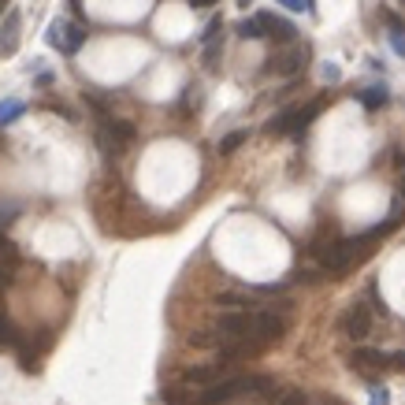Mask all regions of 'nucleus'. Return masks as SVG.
Here are the masks:
<instances>
[{"mask_svg":"<svg viewBox=\"0 0 405 405\" xmlns=\"http://www.w3.org/2000/svg\"><path fill=\"white\" fill-rule=\"evenodd\" d=\"M286 327H290V320L283 313H275V308H231V313H223L212 324V331L220 335V349L231 342H249V346L264 349V346L279 342L286 335Z\"/></svg>","mask_w":405,"mask_h":405,"instance_id":"nucleus-1","label":"nucleus"},{"mask_svg":"<svg viewBox=\"0 0 405 405\" xmlns=\"http://www.w3.org/2000/svg\"><path fill=\"white\" fill-rule=\"evenodd\" d=\"M272 387L275 383L268 376H227L205 390H197V405H227L234 398H242V394H268Z\"/></svg>","mask_w":405,"mask_h":405,"instance_id":"nucleus-2","label":"nucleus"},{"mask_svg":"<svg viewBox=\"0 0 405 405\" xmlns=\"http://www.w3.org/2000/svg\"><path fill=\"white\" fill-rule=\"evenodd\" d=\"M134 138V123L131 119H115V115H104L97 123V145L104 149L108 156L123 153V145Z\"/></svg>","mask_w":405,"mask_h":405,"instance_id":"nucleus-3","label":"nucleus"},{"mask_svg":"<svg viewBox=\"0 0 405 405\" xmlns=\"http://www.w3.org/2000/svg\"><path fill=\"white\" fill-rule=\"evenodd\" d=\"M82 41H86V30H82L78 23H63V19H56V23L49 26V45L60 49L63 56H74V52L82 49Z\"/></svg>","mask_w":405,"mask_h":405,"instance_id":"nucleus-4","label":"nucleus"},{"mask_svg":"<svg viewBox=\"0 0 405 405\" xmlns=\"http://www.w3.org/2000/svg\"><path fill=\"white\" fill-rule=\"evenodd\" d=\"M342 331L354 338V342H365V338L372 335V308H368V301H357L342 313Z\"/></svg>","mask_w":405,"mask_h":405,"instance_id":"nucleus-5","label":"nucleus"},{"mask_svg":"<svg viewBox=\"0 0 405 405\" xmlns=\"http://www.w3.org/2000/svg\"><path fill=\"white\" fill-rule=\"evenodd\" d=\"M220 379H227V361L190 365V368L183 372V383H186V387H197V390H205V387H212V383H220Z\"/></svg>","mask_w":405,"mask_h":405,"instance_id":"nucleus-6","label":"nucleus"},{"mask_svg":"<svg viewBox=\"0 0 405 405\" xmlns=\"http://www.w3.org/2000/svg\"><path fill=\"white\" fill-rule=\"evenodd\" d=\"M349 365L357 372H379V368H390V354L372 349V346H357L354 354H349Z\"/></svg>","mask_w":405,"mask_h":405,"instance_id":"nucleus-7","label":"nucleus"},{"mask_svg":"<svg viewBox=\"0 0 405 405\" xmlns=\"http://www.w3.org/2000/svg\"><path fill=\"white\" fill-rule=\"evenodd\" d=\"M305 63V49H286V52H275V56H268V71L275 74H297Z\"/></svg>","mask_w":405,"mask_h":405,"instance_id":"nucleus-8","label":"nucleus"},{"mask_svg":"<svg viewBox=\"0 0 405 405\" xmlns=\"http://www.w3.org/2000/svg\"><path fill=\"white\" fill-rule=\"evenodd\" d=\"M257 19L264 23V34H268V38H275V41H283V45H290V41L297 38L294 23H286V19H279V15H272V12H261Z\"/></svg>","mask_w":405,"mask_h":405,"instance_id":"nucleus-9","label":"nucleus"},{"mask_svg":"<svg viewBox=\"0 0 405 405\" xmlns=\"http://www.w3.org/2000/svg\"><path fill=\"white\" fill-rule=\"evenodd\" d=\"M357 101L365 104L368 112H376V108H383V104L390 101V93H387V86H365V90L357 93Z\"/></svg>","mask_w":405,"mask_h":405,"instance_id":"nucleus-10","label":"nucleus"},{"mask_svg":"<svg viewBox=\"0 0 405 405\" xmlns=\"http://www.w3.org/2000/svg\"><path fill=\"white\" fill-rule=\"evenodd\" d=\"M324 112V97H316L313 104H305V108H297V123H294V138H301L305 134V126L316 119V115Z\"/></svg>","mask_w":405,"mask_h":405,"instance_id":"nucleus-11","label":"nucleus"},{"mask_svg":"<svg viewBox=\"0 0 405 405\" xmlns=\"http://www.w3.org/2000/svg\"><path fill=\"white\" fill-rule=\"evenodd\" d=\"M15 45H19V15L12 12V15H8V26H4V34H0V52H8V56H12V52H15Z\"/></svg>","mask_w":405,"mask_h":405,"instance_id":"nucleus-12","label":"nucleus"},{"mask_svg":"<svg viewBox=\"0 0 405 405\" xmlns=\"http://www.w3.org/2000/svg\"><path fill=\"white\" fill-rule=\"evenodd\" d=\"M238 38H242V41H264L268 34H264V23H261V19L249 15V19H242V23H238Z\"/></svg>","mask_w":405,"mask_h":405,"instance_id":"nucleus-13","label":"nucleus"},{"mask_svg":"<svg viewBox=\"0 0 405 405\" xmlns=\"http://www.w3.org/2000/svg\"><path fill=\"white\" fill-rule=\"evenodd\" d=\"M26 112V104L19 101V97H8V101H0V126H8V123H15L19 115Z\"/></svg>","mask_w":405,"mask_h":405,"instance_id":"nucleus-14","label":"nucleus"},{"mask_svg":"<svg viewBox=\"0 0 405 405\" xmlns=\"http://www.w3.org/2000/svg\"><path fill=\"white\" fill-rule=\"evenodd\" d=\"M0 346H8V349H15L19 346V331H15V324L4 316V308H0Z\"/></svg>","mask_w":405,"mask_h":405,"instance_id":"nucleus-15","label":"nucleus"},{"mask_svg":"<svg viewBox=\"0 0 405 405\" xmlns=\"http://www.w3.org/2000/svg\"><path fill=\"white\" fill-rule=\"evenodd\" d=\"M246 142H249V131H231V134L220 142V156H231L234 149H242Z\"/></svg>","mask_w":405,"mask_h":405,"instance_id":"nucleus-16","label":"nucleus"},{"mask_svg":"<svg viewBox=\"0 0 405 405\" xmlns=\"http://www.w3.org/2000/svg\"><path fill=\"white\" fill-rule=\"evenodd\" d=\"M275 405H308V394L305 390H283Z\"/></svg>","mask_w":405,"mask_h":405,"instance_id":"nucleus-17","label":"nucleus"},{"mask_svg":"<svg viewBox=\"0 0 405 405\" xmlns=\"http://www.w3.org/2000/svg\"><path fill=\"white\" fill-rule=\"evenodd\" d=\"M275 4H283L286 12H313V0H275Z\"/></svg>","mask_w":405,"mask_h":405,"instance_id":"nucleus-18","label":"nucleus"},{"mask_svg":"<svg viewBox=\"0 0 405 405\" xmlns=\"http://www.w3.org/2000/svg\"><path fill=\"white\" fill-rule=\"evenodd\" d=\"M390 49H394V52H398V56L405 60V30H402V34H398V30L390 34Z\"/></svg>","mask_w":405,"mask_h":405,"instance_id":"nucleus-19","label":"nucleus"},{"mask_svg":"<svg viewBox=\"0 0 405 405\" xmlns=\"http://www.w3.org/2000/svg\"><path fill=\"white\" fill-rule=\"evenodd\" d=\"M387 387H372V405H387Z\"/></svg>","mask_w":405,"mask_h":405,"instance_id":"nucleus-20","label":"nucleus"},{"mask_svg":"<svg viewBox=\"0 0 405 405\" xmlns=\"http://www.w3.org/2000/svg\"><path fill=\"white\" fill-rule=\"evenodd\" d=\"M390 368L405 372V349H394V354H390Z\"/></svg>","mask_w":405,"mask_h":405,"instance_id":"nucleus-21","label":"nucleus"},{"mask_svg":"<svg viewBox=\"0 0 405 405\" xmlns=\"http://www.w3.org/2000/svg\"><path fill=\"white\" fill-rule=\"evenodd\" d=\"M320 74H324L327 82H335V78H338V74H342V71H338L335 63H324V71H320Z\"/></svg>","mask_w":405,"mask_h":405,"instance_id":"nucleus-22","label":"nucleus"},{"mask_svg":"<svg viewBox=\"0 0 405 405\" xmlns=\"http://www.w3.org/2000/svg\"><path fill=\"white\" fill-rule=\"evenodd\" d=\"M8 283H12V272H8V268H0V290H4Z\"/></svg>","mask_w":405,"mask_h":405,"instance_id":"nucleus-23","label":"nucleus"},{"mask_svg":"<svg viewBox=\"0 0 405 405\" xmlns=\"http://www.w3.org/2000/svg\"><path fill=\"white\" fill-rule=\"evenodd\" d=\"M194 8H212V4H220V0H190Z\"/></svg>","mask_w":405,"mask_h":405,"instance_id":"nucleus-24","label":"nucleus"},{"mask_svg":"<svg viewBox=\"0 0 405 405\" xmlns=\"http://www.w3.org/2000/svg\"><path fill=\"white\" fill-rule=\"evenodd\" d=\"M253 4V0H238V8H249Z\"/></svg>","mask_w":405,"mask_h":405,"instance_id":"nucleus-25","label":"nucleus"},{"mask_svg":"<svg viewBox=\"0 0 405 405\" xmlns=\"http://www.w3.org/2000/svg\"><path fill=\"white\" fill-rule=\"evenodd\" d=\"M320 405H338V402H320Z\"/></svg>","mask_w":405,"mask_h":405,"instance_id":"nucleus-26","label":"nucleus"},{"mask_svg":"<svg viewBox=\"0 0 405 405\" xmlns=\"http://www.w3.org/2000/svg\"><path fill=\"white\" fill-rule=\"evenodd\" d=\"M0 12H4V0H0Z\"/></svg>","mask_w":405,"mask_h":405,"instance_id":"nucleus-27","label":"nucleus"}]
</instances>
